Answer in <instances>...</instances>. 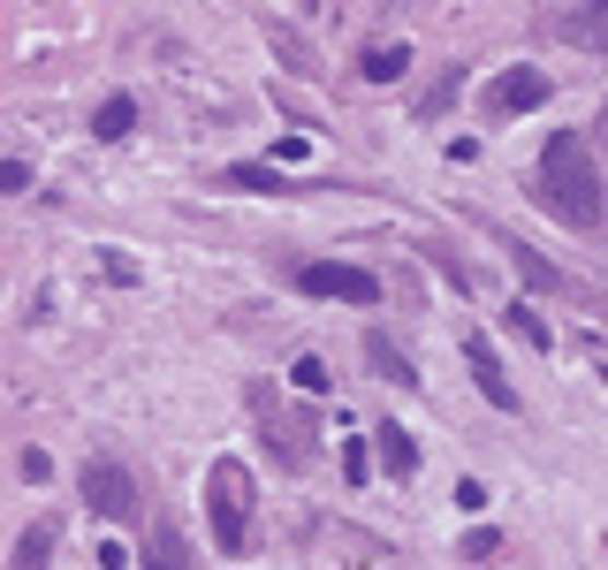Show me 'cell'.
Masks as SVG:
<instances>
[{
  "label": "cell",
  "instance_id": "cell-1",
  "mask_svg": "<svg viewBox=\"0 0 608 570\" xmlns=\"http://www.w3.org/2000/svg\"><path fill=\"white\" fill-rule=\"evenodd\" d=\"M533 190H540V206L563 221V229H578V236H594L608 221V183H601V160H594V144L578 138V130H556V138L540 144V167H533Z\"/></svg>",
  "mask_w": 608,
  "mask_h": 570
},
{
  "label": "cell",
  "instance_id": "cell-2",
  "mask_svg": "<svg viewBox=\"0 0 608 570\" xmlns=\"http://www.w3.org/2000/svg\"><path fill=\"white\" fill-rule=\"evenodd\" d=\"M252 472L236 464V456H221L213 472H206V510H213V548L221 556H244L252 548Z\"/></svg>",
  "mask_w": 608,
  "mask_h": 570
},
{
  "label": "cell",
  "instance_id": "cell-3",
  "mask_svg": "<svg viewBox=\"0 0 608 570\" xmlns=\"http://www.w3.org/2000/svg\"><path fill=\"white\" fill-rule=\"evenodd\" d=\"M282 282L304 296H327V304H381V275L373 267H342V259H282Z\"/></svg>",
  "mask_w": 608,
  "mask_h": 570
},
{
  "label": "cell",
  "instance_id": "cell-4",
  "mask_svg": "<svg viewBox=\"0 0 608 570\" xmlns=\"http://www.w3.org/2000/svg\"><path fill=\"white\" fill-rule=\"evenodd\" d=\"M548 69H533V61H510L502 77H487V92H479V107H487V123H510V115H533V107H548Z\"/></svg>",
  "mask_w": 608,
  "mask_h": 570
},
{
  "label": "cell",
  "instance_id": "cell-5",
  "mask_svg": "<svg viewBox=\"0 0 608 570\" xmlns=\"http://www.w3.org/2000/svg\"><path fill=\"white\" fill-rule=\"evenodd\" d=\"M77 487H84V510H92L100 525H130V517H138V479H130L115 456H92Z\"/></svg>",
  "mask_w": 608,
  "mask_h": 570
},
{
  "label": "cell",
  "instance_id": "cell-6",
  "mask_svg": "<svg viewBox=\"0 0 608 570\" xmlns=\"http://www.w3.org/2000/svg\"><path fill=\"white\" fill-rule=\"evenodd\" d=\"M464 365H471V381H479V396H487L494 411H510V419L525 411V396L510 388V373H502V358L487 350V335H471V342H464Z\"/></svg>",
  "mask_w": 608,
  "mask_h": 570
},
{
  "label": "cell",
  "instance_id": "cell-7",
  "mask_svg": "<svg viewBox=\"0 0 608 570\" xmlns=\"http://www.w3.org/2000/svg\"><path fill=\"white\" fill-rule=\"evenodd\" d=\"M365 373H381L388 388H419V365L404 358V342L396 335H381V327H365Z\"/></svg>",
  "mask_w": 608,
  "mask_h": 570
},
{
  "label": "cell",
  "instance_id": "cell-8",
  "mask_svg": "<svg viewBox=\"0 0 608 570\" xmlns=\"http://www.w3.org/2000/svg\"><path fill=\"white\" fill-rule=\"evenodd\" d=\"M556 31H563L578 54H608V0H578V8H571Z\"/></svg>",
  "mask_w": 608,
  "mask_h": 570
},
{
  "label": "cell",
  "instance_id": "cell-9",
  "mask_svg": "<svg viewBox=\"0 0 608 570\" xmlns=\"http://www.w3.org/2000/svg\"><path fill=\"white\" fill-rule=\"evenodd\" d=\"M502 252H510V267L525 275V289H548V296H571V275H556V267H548V259H540V252H533L525 236H502Z\"/></svg>",
  "mask_w": 608,
  "mask_h": 570
},
{
  "label": "cell",
  "instance_id": "cell-10",
  "mask_svg": "<svg viewBox=\"0 0 608 570\" xmlns=\"http://www.w3.org/2000/svg\"><path fill=\"white\" fill-rule=\"evenodd\" d=\"M145 570H190V548H183V525H175V517H152V533H145Z\"/></svg>",
  "mask_w": 608,
  "mask_h": 570
},
{
  "label": "cell",
  "instance_id": "cell-11",
  "mask_svg": "<svg viewBox=\"0 0 608 570\" xmlns=\"http://www.w3.org/2000/svg\"><path fill=\"white\" fill-rule=\"evenodd\" d=\"M373 449H381V472H396V479H411V472H419V441L396 427V419H381V427H373Z\"/></svg>",
  "mask_w": 608,
  "mask_h": 570
},
{
  "label": "cell",
  "instance_id": "cell-12",
  "mask_svg": "<svg viewBox=\"0 0 608 570\" xmlns=\"http://www.w3.org/2000/svg\"><path fill=\"white\" fill-rule=\"evenodd\" d=\"M130 130H138V100H130V92H115V100H100V107H92V138H100V144L130 138Z\"/></svg>",
  "mask_w": 608,
  "mask_h": 570
},
{
  "label": "cell",
  "instance_id": "cell-13",
  "mask_svg": "<svg viewBox=\"0 0 608 570\" xmlns=\"http://www.w3.org/2000/svg\"><path fill=\"white\" fill-rule=\"evenodd\" d=\"M411 69V46H373V54H358V77L365 84H396Z\"/></svg>",
  "mask_w": 608,
  "mask_h": 570
},
{
  "label": "cell",
  "instance_id": "cell-14",
  "mask_svg": "<svg viewBox=\"0 0 608 570\" xmlns=\"http://www.w3.org/2000/svg\"><path fill=\"white\" fill-rule=\"evenodd\" d=\"M267 46H274V54H282V61L297 69V77H319V54L304 46V38L290 31V23H267Z\"/></svg>",
  "mask_w": 608,
  "mask_h": 570
},
{
  "label": "cell",
  "instance_id": "cell-15",
  "mask_svg": "<svg viewBox=\"0 0 608 570\" xmlns=\"http://www.w3.org/2000/svg\"><path fill=\"white\" fill-rule=\"evenodd\" d=\"M221 183H229V190H290V175H274V167H259V160L221 167Z\"/></svg>",
  "mask_w": 608,
  "mask_h": 570
},
{
  "label": "cell",
  "instance_id": "cell-16",
  "mask_svg": "<svg viewBox=\"0 0 608 570\" xmlns=\"http://www.w3.org/2000/svg\"><path fill=\"white\" fill-rule=\"evenodd\" d=\"M54 563V525H31L23 540H15V563L8 570H46Z\"/></svg>",
  "mask_w": 608,
  "mask_h": 570
},
{
  "label": "cell",
  "instance_id": "cell-17",
  "mask_svg": "<svg viewBox=\"0 0 608 570\" xmlns=\"http://www.w3.org/2000/svg\"><path fill=\"white\" fill-rule=\"evenodd\" d=\"M502 327H510V335H525L533 350H548V327H540V312H533V304H510V312H502Z\"/></svg>",
  "mask_w": 608,
  "mask_h": 570
},
{
  "label": "cell",
  "instance_id": "cell-18",
  "mask_svg": "<svg viewBox=\"0 0 608 570\" xmlns=\"http://www.w3.org/2000/svg\"><path fill=\"white\" fill-rule=\"evenodd\" d=\"M290 381H297L304 396H327V365H319V358H297V365H290Z\"/></svg>",
  "mask_w": 608,
  "mask_h": 570
},
{
  "label": "cell",
  "instance_id": "cell-19",
  "mask_svg": "<svg viewBox=\"0 0 608 570\" xmlns=\"http://www.w3.org/2000/svg\"><path fill=\"white\" fill-rule=\"evenodd\" d=\"M15 472H23L31 487H46V479H54V456H46V449H23V456H15Z\"/></svg>",
  "mask_w": 608,
  "mask_h": 570
},
{
  "label": "cell",
  "instance_id": "cell-20",
  "mask_svg": "<svg viewBox=\"0 0 608 570\" xmlns=\"http://www.w3.org/2000/svg\"><path fill=\"white\" fill-rule=\"evenodd\" d=\"M31 190V160H0V198H23Z\"/></svg>",
  "mask_w": 608,
  "mask_h": 570
},
{
  "label": "cell",
  "instance_id": "cell-21",
  "mask_svg": "<svg viewBox=\"0 0 608 570\" xmlns=\"http://www.w3.org/2000/svg\"><path fill=\"white\" fill-rule=\"evenodd\" d=\"M494 548H502V540H494V525H479V533H464V556H471V563H487Z\"/></svg>",
  "mask_w": 608,
  "mask_h": 570
},
{
  "label": "cell",
  "instance_id": "cell-22",
  "mask_svg": "<svg viewBox=\"0 0 608 570\" xmlns=\"http://www.w3.org/2000/svg\"><path fill=\"white\" fill-rule=\"evenodd\" d=\"M342 472H350V479H365V472H373V456H365V441H342Z\"/></svg>",
  "mask_w": 608,
  "mask_h": 570
},
{
  "label": "cell",
  "instance_id": "cell-23",
  "mask_svg": "<svg viewBox=\"0 0 608 570\" xmlns=\"http://www.w3.org/2000/svg\"><path fill=\"white\" fill-rule=\"evenodd\" d=\"M571 296H586V304H594V312L608 319V296H594V289H578V282H571Z\"/></svg>",
  "mask_w": 608,
  "mask_h": 570
}]
</instances>
